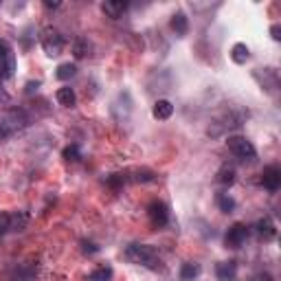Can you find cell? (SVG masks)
Instances as JSON below:
<instances>
[{
    "mask_svg": "<svg viewBox=\"0 0 281 281\" xmlns=\"http://www.w3.org/2000/svg\"><path fill=\"white\" fill-rule=\"evenodd\" d=\"M123 257L130 264H139V266H145L150 270H163L161 257H158L156 248L150 246V244H130L123 251Z\"/></svg>",
    "mask_w": 281,
    "mask_h": 281,
    "instance_id": "6da1fadb",
    "label": "cell"
},
{
    "mask_svg": "<svg viewBox=\"0 0 281 281\" xmlns=\"http://www.w3.org/2000/svg\"><path fill=\"white\" fill-rule=\"evenodd\" d=\"M226 145H229V150L235 154L237 158H244V161H253V158L257 156L255 145H253L246 136H240V134L229 136V139H226Z\"/></svg>",
    "mask_w": 281,
    "mask_h": 281,
    "instance_id": "7a4b0ae2",
    "label": "cell"
},
{
    "mask_svg": "<svg viewBox=\"0 0 281 281\" xmlns=\"http://www.w3.org/2000/svg\"><path fill=\"white\" fill-rule=\"evenodd\" d=\"M237 125H242V114H240V112H235V110H231V112H226L224 116L215 119L213 123L209 125L206 134H209V136H222L226 130L237 128Z\"/></svg>",
    "mask_w": 281,
    "mask_h": 281,
    "instance_id": "3957f363",
    "label": "cell"
},
{
    "mask_svg": "<svg viewBox=\"0 0 281 281\" xmlns=\"http://www.w3.org/2000/svg\"><path fill=\"white\" fill-rule=\"evenodd\" d=\"M42 49L49 57H57L62 55V51H64V38H62V33L57 29H44V33H42Z\"/></svg>",
    "mask_w": 281,
    "mask_h": 281,
    "instance_id": "277c9868",
    "label": "cell"
},
{
    "mask_svg": "<svg viewBox=\"0 0 281 281\" xmlns=\"http://www.w3.org/2000/svg\"><path fill=\"white\" fill-rule=\"evenodd\" d=\"M147 215H150L152 226H156V229H161V226H165L169 222V209L161 200H154V202L147 206Z\"/></svg>",
    "mask_w": 281,
    "mask_h": 281,
    "instance_id": "5b68a950",
    "label": "cell"
},
{
    "mask_svg": "<svg viewBox=\"0 0 281 281\" xmlns=\"http://www.w3.org/2000/svg\"><path fill=\"white\" fill-rule=\"evenodd\" d=\"M246 237H248L246 224H242V222H235V224H233L231 229L226 231L224 244H226V248H240L242 244L246 242Z\"/></svg>",
    "mask_w": 281,
    "mask_h": 281,
    "instance_id": "8992f818",
    "label": "cell"
},
{
    "mask_svg": "<svg viewBox=\"0 0 281 281\" xmlns=\"http://www.w3.org/2000/svg\"><path fill=\"white\" fill-rule=\"evenodd\" d=\"M262 185L268 189V191H277V189H279V185H281V172H279L277 165H270V167L264 169Z\"/></svg>",
    "mask_w": 281,
    "mask_h": 281,
    "instance_id": "52a82bcc",
    "label": "cell"
},
{
    "mask_svg": "<svg viewBox=\"0 0 281 281\" xmlns=\"http://www.w3.org/2000/svg\"><path fill=\"white\" fill-rule=\"evenodd\" d=\"M103 13L108 15V18H121V15L125 13V9H128V2L125 0H105V2L101 4Z\"/></svg>",
    "mask_w": 281,
    "mask_h": 281,
    "instance_id": "ba28073f",
    "label": "cell"
},
{
    "mask_svg": "<svg viewBox=\"0 0 281 281\" xmlns=\"http://www.w3.org/2000/svg\"><path fill=\"white\" fill-rule=\"evenodd\" d=\"M215 275L220 281H233L237 275V264L235 262H220L215 268Z\"/></svg>",
    "mask_w": 281,
    "mask_h": 281,
    "instance_id": "9c48e42d",
    "label": "cell"
},
{
    "mask_svg": "<svg viewBox=\"0 0 281 281\" xmlns=\"http://www.w3.org/2000/svg\"><path fill=\"white\" fill-rule=\"evenodd\" d=\"M152 114H154V119H158V121L169 119V116L174 114V105H172V101H167V99H158V101L154 103Z\"/></svg>",
    "mask_w": 281,
    "mask_h": 281,
    "instance_id": "30bf717a",
    "label": "cell"
},
{
    "mask_svg": "<svg viewBox=\"0 0 281 281\" xmlns=\"http://www.w3.org/2000/svg\"><path fill=\"white\" fill-rule=\"evenodd\" d=\"M255 229L257 233L264 237V240H275V235H277V229H275V222L270 220V217H264V220H259L257 224H255Z\"/></svg>",
    "mask_w": 281,
    "mask_h": 281,
    "instance_id": "8fae6325",
    "label": "cell"
},
{
    "mask_svg": "<svg viewBox=\"0 0 281 281\" xmlns=\"http://www.w3.org/2000/svg\"><path fill=\"white\" fill-rule=\"evenodd\" d=\"M248 57H251V51H248V46L244 44V42H237V44H233V49H231V60L235 62V64H246Z\"/></svg>",
    "mask_w": 281,
    "mask_h": 281,
    "instance_id": "7c38bea8",
    "label": "cell"
},
{
    "mask_svg": "<svg viewBox=\"0 0 281 281\" xmlns=\"http://www.w3.org/2000/svg\"><path fill=\"white\" fill-rule=\"evenodd\" d=\"M172 29L176 31V35H187V31H189V20H187V15H185L183 11H178V13H174L172 15Z\"/></svg>",
    "mask_w": 281,
    "mask_h": 281,
    "instance_id": "4fadbf2b",
    "label": "cell"
},
{
    "mask_svg": "<svg viewBox=\"0 0 281 281\" xmlns=\"http://www.w3.org/2000/svg\"><path fill=\"white\" fill-rule=\"evenodd\" d=\"M55 99L60 101V105H66V108H73V105H75V101H77L75 90L68 88V86H64V88L57 90V93H55Z\"/></svg>",
    "mask_w": 281,
    "mask_h": 281,
    "instance_id": "5bb4252c",
    "label": "cell"
},
{
    "mask_svg": "<svg viewBox=\"0 0 281 281\" xmlns=\"http://www.w3.org/2000/svg\"><path fill=\"white\" fill-rule=\"evenodd\" d=\"M235 167H231V165H224V167H220V172H217V176L215 180L220 185H224V187H231L233 183H235Z\"/></svg>",
    "mask_w": 281,
    "mask_h": 281,
    "instance_id": "9a60e30c",
    "label": "cell"
},
{
    "mask_svg": "<svg viewBox=\"0 0 281 281\" xmlns=\"http://www.w3.org/2000/svg\"><path fill=\"white\" fill-rule=\"evenodd\" d=\"M15 71V57L13 53H9L4 60H0V79H9Z\"/></svg>",
    "mask_w": 281,
    "mask_h": 281,
    "instance_id": "2e32d148",
    "label": "cell"
},
{
    "mask_svg": "<svg viewBox=\"0 0 281 281\" xmlns=\"http://www.w3.org/2000/svg\"><path fill=\"white\" fill-rule=\"evenodd\" d=\"M90 53V42L86 38H77L73 42V55H75V60H84Z\"/></svg>",
    "mask_w": 281,
    "mask_h": 281,
    "instance_id": "e0dca14e",
    "label": "cell"
},
{
    "mask_svg": "<svg viewBox=\"0 0 281 281\" xmlns=\"http://www.w3.org/2000/svg\"><path fill=\"white\" fill-rule=\"evenodd\" d=\"M198 275H200V266H198V264L187 262V264H183V268H180V279H183V281H193Z\"/></svg>",
    "mask_w": 281,
    "mask_h": 281,
    "instance_id": "ac0fdd59",
    "label": "cell"
},
{
    "mask_svg": "<svg viewBox=\"0 0 281 281\" xmlns=\"http://www.w3.org/2000/svg\"><path fill=\"white\" fill-rule=\"evenodd\" d=\"M75 75H77V66L71 64V62L60 64V66H57V73H55V77L62 79V82H66V79H71V77H75Z\"/></svg>",
    "mask_w": 281,
    "mask_h": 281,
    "instance_id": "d6986e66",
    "label": "cell"
},
{
    "mask_svg": "<svg viewBox=\"0 0 281 281\" xmlns=\"http://www.w3.org/2000/svg\"><path fill=\"white\" fill-rule=\"evenodd\" d=\"M217 206H220L222 213H233L235 211V200L229 193H220L217 195Z\"/></svg>",
    "mask_w": 281,
    "mask_h": 281,
    "instance_id": "ffe728a7",
    "label": "cell"
},
{
    "mask_svg": "<svg viewBox=\"0 0 281 281\" xmlns=\"http://www.w3.org/2000/svg\"><path fill=\"white\" fill-rule=\"evenodd\" d=\"M112 279V268L110 266H99L90 273V281H110Z\"/></svg>",
    "mask_w": 281,
    "mask_h": 281,
    "instance_id": "44dd1931",
    "label": "cell"
},
{
    "mask_svg": "<svg viewBox=\"0 0 281 281\" xmlns=\"http://www.w3.org/2000/svg\"><path fill=\"white\" fill-rule=\"evenodd\" d=\"M26 222H29V217H26L24 211H18V213L11 215V231H22L26 226Z\"/></svg>",
    "mask_w": 281,
    "mask_h": 281,
    "instance_id": "7402d4cb",
    "label": "cell"
},
{
    "mask_svg": "<svg viewBox=\"0 0 281 281\" xmlns=\"http://www.w3.org/2000/svg\"><path fill=\"white\" fill-rule=\"evenodd\" d=\"M62 156H64V161H68V163H77L79 158H82V152H79L77 145H68V147H64Z\"/></svg>",
    "mask_w": 281,
    "mask_h": 281,
    "instance_id": "603a6c76",
    "label": "cell"
},
{
    "mask_svg": "<svg viewBox=\"0 0 281 281\" xmlns=\"http://www.w3.org/2000/svg\"><path fill=\"white\" fill-rule=\"evenodd\" d=\"M11 231V213H0V235Z\"/></svg>",
    "mask_w": 281,
    "mask_h": 281,
    "instance_id": "cb8c5ba5",
    "label": "cell"
},
{
    "mask_svg": "<svg viewBox=\"0 0 281 281\" xmlns=\"http://www.w3.org/2000/svg\"><path fill=\"white\" fill-rule=\"evenodd\" d=\"M82 251L86 255H94V253H99V246H94L93 242H82Z\"/></svg>",
    "mask_w": 281,
    "mask_h": 281,
    "instance_id": "d4e9b609",
    "label": "cell"
},
{
    "mask_svg": "<svg viewBox=\"0 0 281 281\" xmlns=\"http://www.w3.org/2000/svg\"><path fill=\"white\" fill-rule=\"evenodd\" d=\"M9 53H13L11 46H9V42H7V40H0V60H4Z\"/></svg>",
    "mask_w": 281,
    "mask_h": 281,
    "instance_id": "484cf974",
    "label": "cell"
},
{
    "mask_svg": "<svg viewBox=\"0 0 281 281\" xmlns=\"http://www.w3.org/2000/svg\"><path fill=\"white\" fill-rule=\"evenodd\" d=\"M270 35H273V40H281V26L279 24L270 26Z\"/></svg>",
    "mask_w": 281,
    "mask_h": 281,
    "instance_id": "4316f807",
    "label": "cell"
},
{
    "mask_svg": "<svg viewBox=\"0 0 281 281\" xmlns=\"http://www.w3.org/2000/svg\"><path fill=\"white\" fill-rule=\"evenodd\" d=\"M44 7H46V9H57V7H60V2H51V0H46Z\"/></svg>",
    "mask_w": 281,
    "mask_h": 281,
    "instance_id": "83f0119b",
    "label": "cell"
},
{
    "mask_svg": "<svg viewBox=\"0 0 281 281\" xmlns=\"http://www.w3.org/2000/svg\"><path fill=\"white\" fill-rule=\"evenodd\" d=\"M33 88H38V82H31V84H26V93H33Z\"/></svg>",
    "mask_w": 281,
    "mask_h": 281,
    "instance_id": "f1b7e54d",
    "label": "cell"
}]
</instances>
